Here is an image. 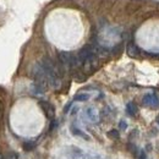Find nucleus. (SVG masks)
Returning <instances> with one entry per match:
<instances>
[{
	"mask_svg": "<svg viewBox=\"0 0 159 159\" xmlns=\"http://www.w3.org/2000/svg\"><path fill=\"white\" fill-rule=\"evenodd\" d=\"M143 104L147 105V107H151V108H158L159 107V99L158 97L153 93H148L143 97Z\"/></svg>",
	"mask_w": 159,
	"mask_h": 159,
	"instance_id": "f257e3e1",
	"label": "nucleus"
},
{
	"mask_svg": "<svg viewBox=\"0 0 159 159\" xmlns=\"http://www.w3.org/2000/svg\"><path fill=\"white\" fill-rule=\"evenodd\" d=\"M39 105H40V108L43 109L44 114L47 115V118H49V119H53V118H54L55 109H54V107H53L49 102H44V100H42V102H39Z\"/></svg>",
	"mask_w": 159,
	"mask_h": 159,
	"instance_id": "f03ea898",
	"label": "nucleus"
},
{
	"mask_svg": "<svg viewBox=\"0 0 159 159\" xmlns=\"http://www.w3.org/2000/svg\"><path fill=\"white\" fill-rule=\"evenodd\" d=\"M127 54H129L130 57H139V47H137L135 43L130 42V43L127 44Z\"/></svg>",
	"mask_w": 159,
	"mask_h": 159,
	"instance_id": "7ed1b4c3",
	"label": "nucleus"
},
{
	"mask_svg": "<svg viewBox=\"0 0 159 159\" xmlns=\"http://www.w3.org/2000/svg\"><path fill=\"white\" fill-rule=\"evenodd\" d=\"M86 113H87V116L89 118L91 121L97 122V121L99 120V115H98V113H97V110H96L94 108H88Z\"/></svg>",
	"mask_w": 159,
	"mask_h": 159,
	"instance_id": "20e7f679",
	"label": "nucleus"
},
{
	"mask_svg": "<svg viewBox=\"0 0 159 159\" xmlns=\"http://www.w3.org/2000/svg\"><path fill=\"white\" fill-rule=\"evenodd\" d=\"M126 111H127V114H129V115L135 116V115L137 114V107H136V104H135V103H132V102L127 103V104H126Z\"/></svg>",
	"mask_w": 159,
	"mask_h": 159,
	"instance_id": "39448f33",
	"label": "nucleus"
},
{
	"mask_svg": "<svg viewBox=\"0 0 159 159\" xmlns=\"http://www.w3.org/2000/svg\"><path fill=\"white\" fill-rule=\"evenodd\" d=\"M89 99V94H87V93H81V94H77V96H75V98L74 100H76V102H86V100Z\"/></svg>",
	"mask_w": 159,
	"mask_h": 159,
	"instance_id": "423d86ee",
	"label": "nucleus"
},
{
	"mask_svg": "<svg viewBox=\"0 0 159 159\" xmlns=\"http://www.w3.org/2000/svg\"><path fill=\"white\" fill-rule=\"evenodd\" d=\"M71 131H72L75 135H77V136H80V137H82V139H88V136H87V135H84L81 130H79V129H77V127H75V126H71Z\"/></svg>",
	"mask_w": 159,
	"mask_h": 159,
	"instance_id": "0eeeda50",
	"label": "nucleus"
},
{
	"mask_svg": "<svg viewBox=\"0 0 159 159\" xmlns=\"http://www.w3.org/2000/svg\"><path fill=\"white\" fill-rule=\"evenodd\" d=\"M4 159H19V154L16 152H7L5 154H2Z\"/></svg>",
	"mask_w": 159,
	"mask_h": 159,
	"instance_id": "6e6552de",
	"label": "nucleus"
},
{
	"mask_svg": "<svg viewBox=\"0 0 159 159\" xmlns=\"http://www.w3.org/2000/svg\"><path fill=\"white\" fill-rule=\"evenodd\" d=\"M108 136L113 139H118L120 137L119 131H118V130H110V131L108 132Z\"/></svg>",
	"mask_w": 159,
	"mask_h": 159,
	"instance_id": "1a4fd4ad",
	"label": "nucleus"
},
{
	"mask_svg": "<svg viewBox=\"0 0 159 159\" xmlns=\"http://www.w3.org/2000/svg\"><path fill=\"white\" fill-rule=\"evenodd\" d=\"M34 147H36V143L34 142H26L23 144V149L25 151H32Z\"/></svg>",
	"mask_w": 159,
	"mask_h": 159,
	"instance_id": "9d476101",
	"label": "nucleus"
},
{
	"mask_svg": "<svg viewBox=\"0 0 159 159\" xmlns=\"http://www.w3.org/2000/svg\"><path fill=\"white\" fill-rule=\"evenodd\" d=\"M126 127H127L126 121H124V120H122V121H120V129H121V130H125Z\"/></svg>",
	"mask_w": 159,
	"mask_h": 159,
	"instance_id": "9b49d317",
	"label": "nucleus"
},
{
	"mask_svg": "<svg viewBox=\"0 0 159 159\" xmlns=\"http://www.w3.org/2000/svg\"><path fill=\"white\" fill-rule=\"evenodd\" d=\"M146 158H147V157H146V153H144V152H141L139 159H146Z\"/></svg>",
	"mask_w": 159,
	"mask_h": 159,
	"instance_id": "f8f14e48",
	"label": "nucleus"
},
{
	"mask_svg": "<svg viewBox=\"0 0 159 159\" xmlns=\"http://www.w3.org/2000/svg\"><path fill=\"white\" fill-rule=\"evenodd\" d=\"M0 159H4L2 158V154H1V153H0Z\"/></svg>",
	"mask_w": 159,
	"mask_h": 159,
	"instance_id": "ddd939ff",
	"label": "nucleus"
}]
</instances>
